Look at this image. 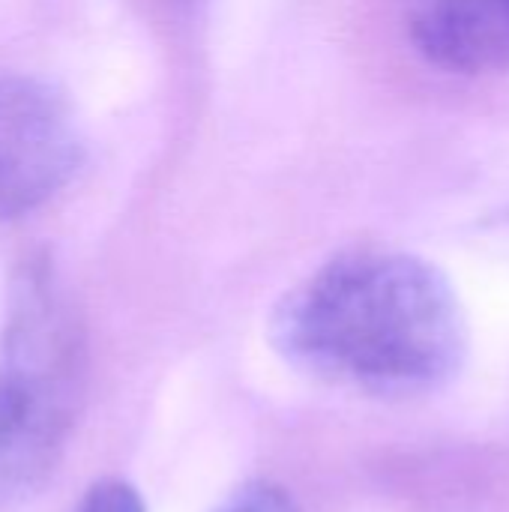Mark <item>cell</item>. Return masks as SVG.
Here are the masks:
<instances>
[{"label": "cell", "mask_w": 509, "mask_h": 512, "mask_svg": "<svg viewBox=\"0 0 509 512\" xmlns=\"http://www.w3.org/2000/svg\"><path fill=\"white\" fill-rule=\"evenodd\" d=\"M408 42L453 75L509 72V0H399Z\"/></svg>", "instance_id": "cell-4"}, {"label": "cell", "mask_w": 509, "mask_h": 512, "mask_svg": "<svg viewBox=\"0 0 509 512\" xmlns=\"http://www.w3.org/2000/svg\"><path fill=\"white\" fill-rule=\"evenodd\" d=\"M87 390L81 318L48 255H27L9 282L0 330V510L57 474Z\"/></svg>", "instance_id": "cell-2"}, {"label": "cell", "mask_w": 509, "mask_h": 512, "mask_svg": "<svg viewBox=\"0 0 509 512\" xmlns=\"http://www.w3.org/2000/svg\"><path fill=\"white\" fill-rule=\"evenodd\" d=\"M270 342L297 372L387 402L441 393L471 351L450 279L390 249L342 252L315 270L276 303Z\"/></svg>", "instance_id": "cell-1"}, {"label": "cell", "mask_w": 509, "mask_h": 512, "mask_svg": "<svg viewBox=\"0 0 509 512\" xmlns=\"http://www.w3.org/2000/svg\"><path fill=\"white\" fill-rule=\"evenodd\" d=\"M81 156L69 102L39 78L0 72V222L51 201L75 177Z\"/></svg>", "instance_id": "cell-3"}, {"label": "cell", "mask_w": 509, "mask_h": 512, "mask_svg": "<svg viewBox=\"0 0 509 512\" xmlns=\"http://www.w3.org/2000/svg\"><path fill=\"white\" fill-rule=\"evenodd\" d=\"M75 512H144V501L135 486L123 480H102L87 489Z\"/></svg>", "instance_id": "cell-6"}, {"label": "cell", "mask_w": 509, "mask_h": 512, "mask_svg": "<svg viewBox=\"0 0 509 512\" xmlns=\"http://www.w3.org/2000/svg\"><path fill=\"white\" fill-rule=\"evenodd\" d=\"M213 512H303L297 501L276 483L252 480L234 489Z\"/></svg>", "instance_id": "cell-5"}]
</instances>
